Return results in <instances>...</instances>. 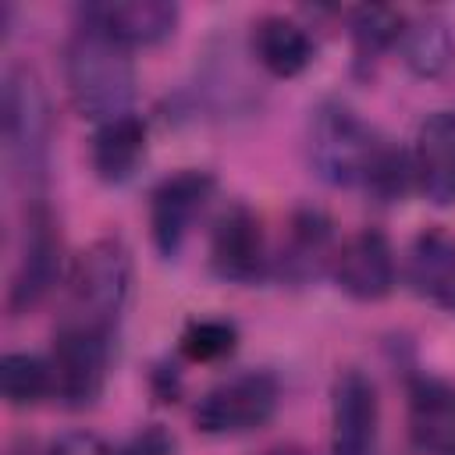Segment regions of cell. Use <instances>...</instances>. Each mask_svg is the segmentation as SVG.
Listing matches in <instances>:
<instances>
[{
	"mask_svg": "<svg viewBox=\"0 0 455 455\" xmlns=\"http://www.w3.org/2000/svg\"><path fill=\"white\" fill-rule=\"evenodd\" d=\"M64 78L71 103L82 117L107 124L132 114L135 68L121 43L96 28H78L64 50Z\"/></svg>",
	"mask_w": 455,
	"mask_h": 455,
	"instance_id": "6da1fadb",
	"label": "cell"
},
{
	"mask_svg": "<svg viewBox=\"0 0 455 455\" xmlns=\"http://www.w3.org/2000/svg\"><path fill=\"white\" fill-rule=\"evenodd\" d=\"M128 284H132L128 249L117 238L92 242L71 267L60 323L114 338V327L128 299Z\"/></svg>",
	"mask_w": 455,
	"mask_h": 455,
	"instance_id": "7a4b0ae2",
	"label": "cell"
},
{
	"mask_svg": "<svg viewBox=\"0 0 455 455\" xmlns=\"http://www.w3.org/2000/svg\"><path fill=\"white\" fill-rule=\"evenodd\" d=\"M50 135L53 117L39 75L25 64H11L4 75V146L25 185H43L50 164Z\"/></svg>",
	"mask_w": 455,
	"mask_h": 455,
	"instance_id": "3957f363",
	"label": "cell"
},
{
	"mask_svg": "<svg viewBox=\"0 0 455 455\" xmlns=\"http://www.w3.org/2000/svg\"><path fill=\"white\" fill-rule=\"evenodd\" d=\"M313 167L331 185H370L387 142L345 103H323L313 117Z\"/></svg>",
	"mask_w": 455,
	"mask_h": 455,
	"instance_id": "277c9868",
	"label": "cell"
},
{
	"mask_svg": "<svg viewBox=\"0 0 455 455\" xmlns=\"http://www.w3.org/2000/svg\"><path fill=\"white\" fill-rule=\"evenodd\" d=\"M277 398H281V387L274 373L245 370L210 387L196 402L192 419L203 434H249L270 423V416L277 412Z\"/></svg>",
	"mask_w": 455,
	"mask_h": 455,
	"instance_id": "5b68a950",
	"label": "cell"
},
{
	"mask_svg": "<svg viewBox=\"0 0 455 455\" xmlns=\"http://www.w3.org/2000/svg\"><path fill=\"white\" fill-rule=\"evenodd\" d=\"M107 363H110V338L107 334L57 323L50 366H53V391L60 395L64 405H71V409L92 405L103 391Z\"/></svg>",
	"mask_w": 455,
	"mask_h": 455,
	"instance_id": "8992f818",
	"label": "cell"
},
{
	"mask_svg": "<svg viewBox=\"0 0 455 455\" xmlns=\"http://www.w3.org/2000/svg\"><path fill=\"white\" fill-rule=\"evenodd\" d=\"M380 402L363 370H341L331 387V455H373L377 451Z\"/></svg>",
	"mask_w": 455,
	"mask_h": 455,
	"instance_id": "52a82bcc",
	"label": "cell"
},
{
	"mask_svg": "<svg viewBox=\"0 0 455 455\" xmlns=\"http://www.w3.org/2000/svg\"><path fill=\"white\" fill-rule=\"evenodd\" d=\"M213 192V174L206 171H178L164 178L149 196V228L153 242L164 256H178L196 213L206 206Z\"/></svg>",
	"mask_w": 455,
	"mask_h": 455,
	"instance_id": "ba28073f",
	"label": "cell"
},
{
	"mask_svg": "<svg viewBox=\"0 0 455 455\" xmlns=\"http://www.w3.org/2000/svg\"><path fill=\"white\" fill-rule=\"evenodd\" d=\"M60 274V238L53 231V220L46 210L28 213V228H25V249L18 256V270L11 281V295H7V309L28 313L32 306H39L46 299V291L57 284Z\"/></svg>",
	"mask_w": 455,
	"mask_h": 455,
	"instance_id": "9c48e42d",
	"label": "cell"
},
{
	"mask_svg": "<svg viewBox=\"0 0 455 455\" xmlns=\"http://www.w3.org/2000/svg\"><path fill=\"white\" fill-rule=\"evenodd\" d=\"M331 263L338 288L359 302H377L395 288V252L387 238L373 228H363L359 235L341 242Z\"/></svg>",
	"mask_w": 455,
	"mask_h": 455,
	"instance_id": "30bf717a",
	"label": "cell"
},
{
	"mask_svg": "<svg viewBox=\"0 0 455 455\" xmlns=\"http://www.w3.org/2000/svg\"><path fill=\"white\" fill-rule=\"evenodd\" d=\"M412 178L434 206L455 203V114L434 110L423 117L412 149Z\"/></svg>",
	"mask_w": 455,
	"mask_h": 455,
	"instance_id": "8fae6325",
	"label": "cell"
},
{
	"mask_svg": "<svg viewBox=\"0 0 455 455\" xmlns=\"http://www.w3.org/2000/svg\"><path fill=\"white\" fill-rule=\"evenodd\" d=\"M210 263L224 281H256L267 267V252H263V231H259V217L235 203L231 210L220 213L213 238H210Z\"/></svg>",
	"mask_w": 455,
	"mask_h": 455,
	"instance_id": "7c38bea8",
	"label": "cell"
},
{
	"mask_svg": "<svg viewBox=\"0 0 455 455\" xmlns=\"http://www.w3.org/2000/svg\"><path fill=\"white\" fill-rule=\"evenodd\" d=\"M89 28L110 36L114 43L128 46H153L167 39L178 25V7L167 0H121V4H96L85 11Z\"/></svg>",
	"mask_w": 455,
	"mask_h": 455,
	"instance_id": "4fadbf2b",
	"label": "cell"
},
{
	"mask_svg": "<svg viewBox=\"0 0 455 455\" xmlns=\"http://www.w3.org/2000/svg\"><path fill=\"white\" fill-rule=\"evenodd\" d=\"M409 437L430 455L455 448V387L448 380L416 377L409 384Z\"/></svg>",
	"mask_w": 455,
	"mask_h": 455,
	"instance_id": "5bb4252c",
	"label": "cell"
},
{
	"mask_svg": "<svg viewBox=\"0 0 455 455\" xmlns=\"http://www.w3.org/2000/svg\"><path fill=\"white\" fill-rule=\"evenodd\" d=\"M252 50L259 57V64L274 75V78H295L299 71L309 68L313 60V39L309 32L281 14L259 18L252 28Z\"/></svg>",
	"mask_w": 455,
	"mask_h": 455,
	"instance_id": "9a60e30c",
	"label": "cell"
},
{
	"mask_svg": "<svg viewBox=\"0 0 455 455\" xmlns=\"http://www.w3.org/2000/svg\"><path fill=\"white\" fill-rule=\"evenodd\" d=\"M142 156H146V124L135 114L114 117L107 124H96V135H92V171L103 181H110V185L128 181Z\"/></svg>",
	"mask_w": 455,
	"mask_h": 455,
	"instance_id": "2e32d148",
	"label": "cell"
},
{
	"mask_svg": "<svg viewBox=\"0 0 455 455\" xmlns=\"http://www.w3.org/2000/svg\"><path fill=\"white\" fill-rule=\"evenodd\" d=\"M409 281L419 295L455 309V238L423 231L409 252Z\"/></svg>",
	"mask_w": 455,
	"mask_h": 455,
	"instance_id": "e0dca14e",
	"label": "cell"
},
{
	"mask_svg": "<svg viewBox=\"0 0 455 455\" xmlns=\"http://www.w3.org/2000/svg\"><path fill=\"white\" fill-rule=\"evenodd\" d=\"M0 391L11 405L25 409L53 395V366L28 352H11L0 363Z\"/></svg>",
	"mask_w": 455,
	"mask_h": 455,
	"instance_id": "ac0fdd59",
	"label": "cell"
},
{
	"mask_svg": "<svg viewBox=\"0 0 455 455\" xmlns=\"http://www.w3.org/2000/svg\"><path fill=\"white\" fill-rule=\"evenodd\" d=\"M402 39H405V64L416 75L434 78V75H441L448 68V60H451V36H448V28L437 18H427V21L412 25V28H405Z\"/></svg>",
	"mask_w": 455,
	"mask_h": 455,
	"instance_id": "d6986e66",
	"label": "cell"
},
{
	"mask_svg": "<svg viewBox=\"0 0 455 455\" xmlns=\"http://www.w3.org/2000/svg\"><path fill=\"white\" fill-rule=\"evenodd\" d=\"M238 345V331L228 320H192L181 334V355L188 363H217L231 355Z\"/></svg>",
	"mask_w": 455,
	"mask_h": 455,
	"instance_id": "ffe728a7",
	"label": "cell"
},
{
	"mask_svg": "<svg viewBox=\"0 0 455 455\" xmlns=\"http://www.w3.org/2000/svg\"><path fill=\"white\" fill-rule=\"evenodd\" d=\"M331 252V224L320 213H299L291 224V238H288V252L284 263L288 267H302V270H316L320 259H327Z\"/></svg>",
	"mask_w": 455,
	"mask_h": 455,
	"instance_id": "44dd1931",
	"label": "cell"
},
{
	"mask_svg": "<svg viewBox=\"0 0 455 455\" xmlns=\"http://www.w3.org/2000/svg\"><path fill=\"white\" fill-rule=\"evenodd\" d=\"M352 36H355V43H359L363 53L387 50L391 43H398L405 36L402 14L391 11V7H359L352 14Z\"/></svg>",
	"mask_w": 455,
	"mask_h": 455,
	"instance_id": "7402d4cb",
	"label": "cell"
},
{
	"mask_svg": "<svg viewBox=\"0 0 455 455\" xmlns=\"http://www.w3.org/2000/svg\"><path fill=\"white\" fill-rule=\"evenodd\" d=\"M114 455H174V437L160 423H149L139 434H132Z\"/></svg>",
	"mask_w": 455,
	"mask_h": 455,
	"instance_id": "603a6c76",
	"label": "cell"
},
{
	"mask_svg": "<svg viewBox=\"0 0 455 455\" xmlns=\"http://www.w3.org/2000/svg\"><path fill=\"white\" fill-rule=\"evenodd\" d=\"M50 455H114V448H107L96 434H68L50 448Z\"/></svg>",
	"mask_w": 455,
	"mask_h": 455,
	"instance_id": "cb8c5ba5",
	"label": "cell"
},
{
	"mask_svg": "<svg viewBox=\"0 0 455 455\" xmlns=\"http://www.w3.org/2000/svg\"><path fill=\"white\" fill-rule=\"evenodd\" d=\"M267 455H299V451H288V448H274V451H267Z\"/></svg>",
	"mask_w": 455,
	"mask_h": 455,
	"instance_id": "d4e9b609",
	"label": "cell"
},
{
	"mask_svg": "<svg viewBox=\"0 0 455 455\" xmlns=\"http://www.w3.org/2000/svg\"><path fill=\"white\" fill-rule=\"evenodd\" d=\"M448 455H455V448H451V451H448Z\"/></svg>",
	"mask_w": 455,
	"mask_h": 455,
	"instance_id": "484cf974",
	"label": "cell"
}]
</instances>
